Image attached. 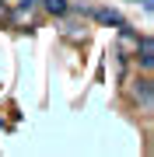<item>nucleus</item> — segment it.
Returning <instances> with one entry per match:
<instances>
[{"instance_id":"obj_1","label":"nucleus","mask_w":154,"mask_h":157,"mask_svg":"<svg viewBox=\"0 0 154 157\" xmlns=\"http://www.w3.org/2000/svg\"><path fill=\"white\" fill-rule=\"evenodd\" d=\"M133 98L144 105V112H151V105H154V98H151V77H144L133 84Z\"/></svg>"},{"instance_id":"obj_2","label":"nucleus","mask_w":154,"mask_h":157,"mask_svg":"<svg viewBox=\"0 0 154 157\" xmlns=\"http://www.w3.org/2000/svg\"><path fill=\"white\" fill-rule=\"evenodd\" d=\"M154 42H151V35H144V39H137V56H140V67L144 70H151V63H154Z\"/></svg>"},{"instance_id":"obj_3","label":"nucleus","mask_w":154,"mask_h":157,"mask_svg":"<svg viewBox=\"0 0 154 157\" xmlns=\"http://www.w3.org/2000/svg\"><path fill=\"white\" fill-rule=\"evenodd\" d=\"M91 14H95L102 25H116V28H119V25H126L123 14H119V11H109V7H98V11H91Z\"/></svg>"},{"instance_id":"obj_4","label":"nucleus","mask_w":154,"mask_h":157,"mask_svg":"<svg viewBox=\"0 0 154 157\" xmlns=\"http://www.w3.org/2000/svg\"><path fill=\"white\" fill-rule=\"evenodd\" d=\"M46 11L49 14H63L67 11V0H46Z\"/></svg>"},{"instance_id":"obj_5","label":"nucleus","mask_w":154,"mask_h":157,"mask_svg":"<svg viewBox=\"0 0 154 157\" xmlns=\"http://www.w3.org/2000/svg\"><path fill=\"white\" fill-rule=\"evenodd\" d=\"M14 21H18V25L32 21V7H21V11H14Z\"/></svg>"},{"instance_id":"obj_6","label":"nucleus","mask_w":154,"mask_h":157,"mask_svg":"<svg viewBox=\"0 0 154 157\" xmlns=\"http://www.w3.org/2000/svg\"><path fill=\"white\" fill-rule=\"evenodd\" d=\"M4 14H7V7H4V0H0V17H4Z\"/></svg>"},{"instance_id":"obj_7","label":"nucleus","mask_w":154,"mask_h":157,"mask_svg":"<svg viewBox=\"0 0 154 157\" xmlns=\"http://www.w3.org/2000/svg\"><path fill=\"white\" fill-rule=\"evenodd\" d=\"M0 129H4V119H0Z\"/></svg>"}]
</instances>
